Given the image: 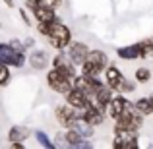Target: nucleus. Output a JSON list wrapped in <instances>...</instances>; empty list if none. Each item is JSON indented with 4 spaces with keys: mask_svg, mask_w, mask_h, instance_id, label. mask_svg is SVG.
I'll return each mask as SVG.
<instances>
[{
    "mask_svg": "<svg viewBox=\"0 0 153 149\" xmlns=\"http://www.w3.org/2000/svg\"><path fill=\"white\" fill-rule=\"evenodd\" d=\"M151 70L147 66H140V68H136V72H134V79L140 83V85H146V83H149L151 82Z\"/></svg>",
    "mask_w": 153,
    "mask_h": 149,
    "instance_id": "nucleus-20",
    "label": "nucleus"
},
{
    "mask_svg": "<svg viewBox=\"0 0 153 149\" xmlns=\"http://www.w3.org/2000/svg\"><path fill=\"white\" fill-rule=\"evenodd\" d=\"M149 97H151V105H153V95H149Z\"/></svg>",
    "mask_w": 153,
    "mask_h": 149,
    "instance_id": "nucleus-31",
    "label": "nucleus"
},
{
    "mask_svg": "<svg viewBox=\"0 0 153 149\" xmlns=\"http://www.w3.org/2000/svg\"><path fill=\"white\" fill-rule=\"evenodd\" d=\"M39 4H41V6H47V8H52V10H56V8L62 4V0H39Z\"/></svg>",
    "mask_w": 153,
    "mask_h": 149,
    "instance_id": "nucleus-25",
    "label": "nucleus"
},
{
    "mask_svg": "<svg viewBox=\"0 0 153 149\" xmlns=\"http://www.w3.org/2000/svg\"><path fill=\"white\" fill-rule=\"evenodd\" d=\"M25 6L29 8V10H33L35 6H39V0H25Z\"/></svg>",
    "mask_w": 153,
    "mask_h": 149,
    "instance_id": "nucleus-29",
    "label": "nucleus"
},
{
    "mask_svg": "<svg viewBox=\"0 0 153 149\" xmlns=\"http://www.w3.org/2000/svg\"><path fill=\"white\" fill-rule=\"evenodd\" d=\"M27 62H29V66L33 68V70H47L51 64V56L49 52H47L45 49H35L33 52L29 54V58H27Z\"/></svg>",
    "mask_w": 153,
    "mask_h": 149,
    "instance_id": "nucleus-10",
    "label": "nucleus"
},
{
    "mask_svg": "<svg viewBox=\"0 0 153 149\" xmlns=\"http://www.w3.org/2000/svg\"><path fill=\"white\" fill-rule=\"evenodd\" d=\"M31 136V130L27 126H22V124H16L8 130V142L10 143H23L27 142V138Z\"/></svg>",
    "mask_w": 153,
    "mask_h": 149,
    "instance_id": "nucleus-13",
    "label": "nucleus"
},
{
    "mask_svg": "<svg viewBox=\"0 0 153 149\" xmlns=\"http://www.w3.org/2000/svg\"><path fill=\"white\" fill-rule=\"evenodd\" d=\"M108 54L101 49H93L87 52L85 60L82 62V66H79V72H82L83 76H87V78H97V76H103L105 68L108 66Z\"/></svg>",
    "mask_w": 153,
    "mask_h": 149,
    "instance_id": "nucleus-1",
    "label": "nucleus"
},
{
    "mask_svg": "<svg viewBox=\"0 0 153 149\" xmlns=\"http://www.w3.org/2000/svg\"><path fill=\"white\" fill-rule=\"evenodd\" d=\"M105 83H107L108 87H111L114 93H118V89H120V83H122V79H124V74L120 72V68L118 66H114V64H108L107 68H105Z\"/></svg>",
    "mask_w": 153,
    "mask_h": 149,
    "instance_id": "nucleus-9",
    "label": "nucleus"
},
{
    "mask_svg": "<svg viewBox=\"0 0 153 149\" xmlns=\"http://www.w3.org/2000/svg\"><path fill=\"white\" fill-rule=\"evenodd\" d=\"M31 14H33V18L37 19V21H54V19H58V14H56V10H52V8H47V6H35L33 10H31Z\"/></svg>",
    "mask_w": 153,
    "mask_h": 149,
    "instance_id": "nucleus-14",
    "label": "nucleus"
},
{
    "mask_svg": "<svg viewBox=\"0 0 153 149\" xmlns=\"http://www.w3.org/2000/svg\"><path fill=\"white\" fill-rule=\"evenodd\" d=\"M12 79V72L8 64H0V87H6Z\"/></svg>",
    "mask_w": 153,
    "mask_h": 149,
    "instance_id": "nucleus-23",
    "label": "nucleus"
},
{
    "mask_svg": "<svg viewBox=\"0 0 153 149\" xmlns=\"http://www.w3.org/2000/svg\"><path fill=\"white\" fill-rule=\"evenodd\" d=\"M138 45H140V58H142V60L153 58V39L151 37L142 39Z\"/></svg>",
    "mask_w": 153,
    "mask_h": 149,
    "instance_id": "nucleus-19",
    "label": "nucleus"
},
{
    "mask_svg": "<svg viewBox=\"0 0 153 149\" xmlns=\"http://www.w3.org/2000/svg\"><path fill=\"white\" fill-rule=\"evenodd\" d=\"M74 128H76V130H78V132H79V134H82L85 139H91V138L95 136V126L87 124L85 120H82V118H78V120H76Z\"/></svg>",
    "mask_w": 153,
    "mask_h": 149,
    "instance_id": "nucleus-18",
    "label": "nucleus"
},
{
    "mask_svg": "<svg viewBox=\"0 0 153 149\" xmlns=\"http://www.w3.org/2000/svg\"><path fill=\"white\" fill-rule=\"evenodd\" d=\"M47 85H49L51 91H54V93H58V95H62V97H64V95L72 89L74 83H72V79L66 78L60 70L51 68V70L47 72Z\"/></svg>",
    "mask_w": 153,
    "mask_h": 149,
    "instance_id": "nucleus-5",
    "label": "nucleus"
},
{
    "mask_svg": "<svg viewBox=\"0 0 153 149\" xmlns=\"http://www.w3.org/2000/svg\"><path fill=\"white\" fill-rule=\"evenodd\" d=\"M112 95H114V91L111 89V87L107 85V83H103L101 87H99L97 91H95V97L91 99V101H95L97 105H101V107L105 108L108 103H111V99H112Z\"/></svg>",
    "mask_w": 153,
    "mask_h": 149,
    "instance_id": "nucleus-16",
    "label": "nucleus"
},
{
    "mask_svg": "<svg viewBox=\"0 0 153 149\" xmlns=\"http://www.w3.org/2000/svg\"><path fill=\"white\" fill-rule=\"evenodd\" d=\"M136 87H138V82H136V79H128V78H124V79H122V83H120L118 93H122V95H126V93H134Z\"/></svg>",
    "mask_w": 153,
    "mask_h": 149,
    "instance_id": "nucleus-22",
    "label": "nucleus"
},
{
    "mask_svg": "<svg viewBox=\"0 0 153 149\" xmlns=\"http://www.w3.org/2000/svg\"><path fill=\"white\" fill-rule=\"evenodd\" d=\"M4 2H6L8 8H14V0H4Z\"/></svg>",
    "mask_w": 153,
    "mask_h": 149,
    "instance_id": "nucleus-30",
    "label": "nucleus"
},
{
    "mask_svg": "<svg viewBox=\"0 0 153 149\" xmlns=\"http://www.w3.org/2000/svg\"><path fill=\"white\" fill-rule=\"evenodd\" d=\"M23 47H25V49H33V47H35V39L33 37L23 39Z\"/></svg>",
    "mask_w": 153,
    "mask_h": 149,
    "instance_id": "nucleus-28",
    "label": "nucleus"
},
{
    "mask_svg": "<svg viewBox=\"0 0 153 149\" xmlns=\"http://www.w3.org/2000/svg\"><path fill=\"white\" fill-rule=\"evenodd\" d=\"M105 118H107L105 108L101 107V105H97L95 101H89V103L82 108V120H85L87 124H91V126H95V128L103 126Z\"/></svg>",
    "mask_w": 153,
    "mask_h": 149,
    "instance_id": "nucleus-7",
    "label": "nucleus"
},
{
    "mask_svg": "<svg viewBox=\"0 0 153 149\" xmlns=\"http://www.w3.org/2000/svg\"><path fill=\"white\" fill-rule=\"evenodd\" d=\"M64 101H66L68 105H72V107H76V108H79V110H82L83 107H85L87 103H89V97H87L85 93H83L82 89H78V87H74L72 85V89L68 91L66 95H64Z\"/></svg>",
    "mask_w": 153,
    "mask_h": 149,
    "instance_id": "nucleus-12",
    "label": "nucleus"
},
{
    "mask_svg": "<svg viewBox=\"0 0 153 149\" xmlns=\"http://www.w3.org/2000/svg\"><path fill=\"white\" fill-rule=\"evenodd\" d=\"M8 45H10L12 49H16V50H25V47H23V41H19L18 37L10 39V41H8Z\"/></svg>",
    "mask_w": 153,
    "mask_h": 149,
    "instance_id": "nucleus-26",
    "label": "nucleus"
},
{
    "mask_svg": "<svg viewBox=\"0 0 153 149\" xmlns=\"http://www.w3.org/2000/svg\"><path fill=\"white\" fill-rule=\"evenodd\" d=\"M87 52H89V45H85L83 41H70V45L66 47V54L74 66H82V62L85 60Z\"/></svg>",
    "mask_w": 153,
    "mask_h": 149,
    "instance_id": "nucleus-8",
    "label": "nucleus"
},
{
    "mask_svg": "<svg viewBox=\"0 0 153 149\" xmlns=\"http://www.w3.org/2000/svg\"><path fill=\"white\" fill-rule=\"evenodd\" d=\"M134 107H136V110H138L140 114H143V116L153 114V105H151V97H149V95H146V97H138L134 101Z\"/></svg>",
    "mask_w": 153,
    "mask_h": 149,
    "instance_id": "nucleus-17",
    "label": "nucleus"
},
{
    "mask_svg": "<svg viewBox=\"0 0 153 149\" xmlns=\"http://www.w3.org/2000/svg\"><path fill=\"white\" fill-rule=\"evenodd\" d=\"M54 21H56V19H54ZM54 21H37V33L43 35V37H47V35L51 33V27H52Z\"/></svg>",
    "mask_w": 153,
    "mask_h": 149,
    "instance_id": "nucleus-24",
    "label": "nucleus"
},
{
    "mask_svg": "<svg viewBox=\"0 0 153 149\" xmlns=\"http://www.w3.org/2000/svg\"><path fill=\"white\" fill-rule=\"evenodd\" d=\"M47 41H49V47H52L54 50H66V47L72 41V29L58 18L52 23L51 33L47 35Z\"/></svg>",
    "mask_w": 153,
    "mask_h": 149,
    "instance_id": "nucleus-2",
    "label": "nucleus"
},
{
    "mask_svg": "<svg viewBox=\"0 0 153 149\" xmlns=\"http://www.w3.org/2000/svg\"><path fill=\"white\" fill-rule=\"evenodd\" d=\"M54 118H56V124H58L60 128L68 130V128H74V124H76L78 118H82V110L72 107V105H68L66 101H64V103H60V105L54 107Z\"/></svg>",
    "mask_w": 153,
    "mask_h": 149,
    "instance_id": "nucleus-4",
    "label": "nucleus"
},
{
    "mask_svg": "<svg viewBox=\"0 0 153 149\" xmlns=\"http://www.w3.org/2000/svg\"><path fill=\"white\" fill-rule=\"evenodd\" d=\"M112 147L114 149H136L140 145V130L134 128H120L112 126Z\"/></svg>",
    "mask_w": 153,
    "mask_h": 149,
    "instance_id": "nucleus-3",
    "label": "nucleus"
},
{
    "mask_svg": "<svg viewBox=\"0 0 153 149\" xmlns=\"http://www.w3.org/2000/svg\"><path fill=\"white\" fill-rule=\"evenodd\" d=\"M116 54H118L120 60H126V62H132V60L140 58V45L134 43V45H124L120 49H116Z\"/></svg>",
    "mask_w": 153,
    "mask_h": 149,
    "instance_id": "nucleus-15",
    "label": "nucleus"
},
{
    "mask_svg": "<svg viewBox=\"0 0 153 149\" xmlns=\"http://www.w3.org/2000/svg\"><path fill=\"white\" fill-rule=\"evenodd\" d=\"M33 138H35V142H37L41 147H47V149H52V147H54L52 139L49 138V134H47L45 130H35L33 132Z\"/></svg>",
    "mask_w": 153,
    "mask_h": 149,
    "instance_id": "nucleus-21",
    "label": "nucleus"
},
{
    "mask_svg": "<svg viewBox=\"0 0 153 149\" xmlns=\"http://www.w3.org/2000/svg\"><path fill=\"white\" fill-rule=\"evenodd\" d=\"M19 16H22V21L29 27L31 25V19H29V16H27V10H25V8H19Z\"/></svg>",
    "mask_w": 153,
    "mask_h": 149,
    "instance_id": "nucleus-27",
    "label": "nucleus"
},
{
    "mask_svg": "<svg viewBox=\"0 0 153 149\" xmlns=\"http://www.w3.org/2000/svg\"><path fill=\"white\" fill-rule=\"evenodd\" d=\"M126 97H124L122 93H114L112 95V99H111V103L105 107V112H107V118H112V120H116V116L120 114V112L124 110V107H126Z\"/></svg>",
    "mask_w": 153,
    "mask_h": 149,
    "instance_id": "nucleus-11",
    "label": "nucleus"
},
{
    "mask_svg": "<svg viewBox=\"0 0 153 149\" xmlns=\"http://www.w3.org/2000/svg\"><path fill=\"white\" fill-rule=\"evenodd\" d=\"M27 56L23 50L12 49L8 43H0V64H8L10 68H22Z\"/></svg>",
    "mask_w": 153,
    "mask_h": 149,
    "instance_id": "nucleus-6",
    "label": "nucleus"
}]
</instances>
